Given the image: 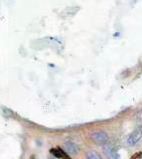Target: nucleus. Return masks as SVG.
<instances>
[{
    "instance_id": "obj_1",
    "label": "nucleus",
    "mask_w": 142,
    "mask_h": 159,
    "mask_svg": "<svg viewBox=\"0 0 142 159\" xmlns=\"http://www.w3.org/2000/svg\"><path fill=\"white\" fill-rule=\"evenodd\" d=\"M91 140L94 141L97 145L100 146H104L105 144L109 142V136L105 131L104 130H97L94 131L91 134Z\"/></svg>"
},
{
    "instance_id": "obj_2",
    "label": "nucleus",
    "mask_w": 142,
    "mask_h": 159,
    "mask_svg": "<svg viewBox=\"0 0 142 159\" xmlns=\"http://www.w3.org/2000/svg\"><path fill=\"white\" fill-rule=\"evenodd\" d=\"M142 139V125H138L126 138V144L134 146Z\"/></svg>"
},
{
    "instance_id": "obj_3",
    "label": "nucleus",
    "mask_w": 142,
    "mask_h": 159,
    "mask_svg": "<svg viewBox=\"0 0 142 159\" xmlns=\"http://www.w3.org/2000/svg\"><path fill=\"white\" fill-rule=\"evenodd\" d=\"M64 147H65L66 152H68L70 155H77L80 152V147L79 145L72 140H68L64 143Z\"/></svg>"
},
{
    "instance_id": "obj_4",
    "label": "nucleus",
    "mask_w": 142,
    "mask_h": 159,
    "mask_svg": "<svg viewBox=\"0 0 142 159\" xmlns=\"http://www.w3.org/2000/svg\"><path fill=\"white\" fill-rule=\"evenodd\" d=\"M51 153L53 154V156L57 159H71V157L68 155L65 150H63V149L59 148V147L52 148Z\"/></svg>"
},
{
    "instance_id": "obj_5",
    "label": "nucleus",
    "mask_w": 142,
    "mask_h": 159,
    "mask_svg": "<svg viewBox=\"0 0 142 159\" xmlns=\"http://www.w3.org/2000/svg\"><path fill=\"white\" fill-rule=\"evenodd\" d=\"M86 158L87 159H102V157L96 151L90 150L86 153Z\"/></svg>"
},
{
    "instance_id": "obj_6",
    "label": "nucleus",
    "mask_w": 142,
    "mask_h": 159,
    "mask_svg": "<svg viewBox=\"0 0 142 159\" xmlns=\"http://www.w3.org/2000/svg\"><path fill=\"white\" fill-rule=\"evenodd\" d=\"M53 159H57V158H55V157H54V158H53Z\"/></svg>"
}]
</instances>
